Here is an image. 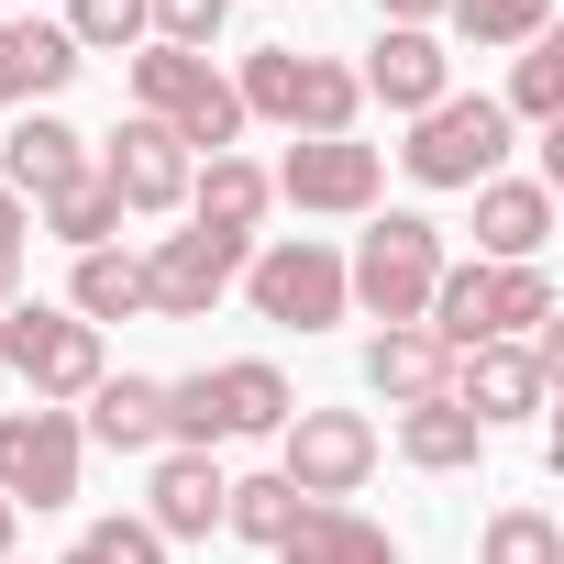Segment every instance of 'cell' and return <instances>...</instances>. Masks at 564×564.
<instances>
[{
	"label": "cell",
	"mask_w": 564,
	"mask_h": 564,
	"mask_svg": "<svg viewBox=\"0 0 564 564\" xmlns=\"http://www.w3.org/2000/svg\"><path fill=\"white\" fill-rule=\"evenodd\" d=\"M443 265H454V254H443V221H421V210H366V243L344 254V311H366L377 333H388V322H421V300H432Z\"/></svg>",
	"instance_id": "6da1fadb"
},
{
	"label": "cell",
	"mask_w": 564,
	"mask_h": 564,
	"mask_svg": "<svg viewBox=\"0 0 564 564\" xmlns=\"http://www.w3.org/2000/svg\"><path fill=\"white\" fill-rule=\"evenodd\" d=\"M509 144H520V122H509L487 89H443V100L410 122L399 166H410L421 188H487V177H509Z\"/></svg>",
	"instance_id": "7a4b0ae2"
},
{
	"label": "cell",
	"mask_w": 564,
	"mask_h": 564,
	"mask_svg": "<svg viewBox=\"0 0 564 564\" xmlns=\"http://www.w3.org/2000/svg\"><path fill=\"white\" fill-rule=\"evenodd\" d=\"M133 111L166 122L188 155H232V133H243L232 78H221L210 56H188V45H144V56H133Z\"/></svg>",
	"instance_id": "3957f363"
},
{
	"label": "cell",
	"mask_w": 564,
	"mask_h": 564,
	"mask_svg": "<svg viewBox=\"0 0 564 564\" xmlns=\"http://www.w3.org/2000/svg\"><path fill=\"white\" fill-rule=\"evenodd\" d=\"M232 289H243V311L276 322V333H333V322H344V254H333L322 232H276V243L243 254Z\"/></svg>",
	"instance_id": "277c9868"
},
{
	"label": "cell",
	"mask_w": 564,
	"mask_h": 564,
	"mask_svg": "<svg viewBox=\"0 0 564 564\" xmlns=\"http://www.w3.org/2000/svg\"><path fill=\"white\" fill-rule=\"evenodd\" d=\"M0 366H12L45 410H78V399L111 377L100 333H89L78 311H56V300H12V311H0Z\"/></svg>",
	"instance_id": "5b68a950"
},
{
	"label": "cell",
	"mask_w": 564,
	"mask_h": 564,
	"mask_svg": "<svg viewBox=\"0 0 564 564\" xmlns=\"http://www.w3.org/2000/svg\"><path fill=\"white\" fill-rule=\"evenodd\" d=\"M265 188L289 199V210H311V221H366L377 188H388V166H377V144H355V133H300L289 155L265 166Z\"/></svg>",
	"instance_id": "8992f818"
},
{
	"label": "cell",
	"mask_w": 564,
	"mask_h": 564,
	"mask_svg": "<svg viewBox=\"0 0 564 564\" xmlns=\"http://www.w3.org/2000/svg\"><path fill=\"white\" fill-rule=\"evenodd\" d=\"M78 465H89V432L78 410H0V498L12 509H67L78 498Z\"/></svg>",
	"instance_id": "52a82bcc"
},
{
	"label": "cell",
	"mask_w": 564,
	"mask_h": 564,
	"mask_svg": "<svg viewBox=\"0 0 564 564\" xmlns=\"http://www.w3.org/2000/svg\"><path fill=\"white\" fill-rule=\"evenodd\" d=\"M243 254H254V243H221V232H199V221H188V232H155V243L133 254V265H144V311H155V322H210V311L232 300Z\"/></svg>",
	"instance_id": "ba28073f"
},
{
	"label": "cell",
	"mask_w": 564,
	"mask_h": 564,
	"mask_svg": "<svg viewBox=\"0 0 564 564\" xmlns=\"http://www.w3.org/2000/svg\"><path fill=\"white\" fill-rule=\"evenodd\" d=\"M377 421L366 410H289V432H276V476H289L300 498H355L377 476Z\"/></svg>",
	"instance_id": "9c48e42d"
},
{
	"label": "cell",
	"mask_w": 564,
	"mask_h": 564,
	"mask_svg": "<svg viewBox=\"0 0 564 564\" xmlns=\"http://www.w3.org/2000/svg\"><path fill=\"white\" fill-rule=\"evenodd\" d=\"M89 166H100V177H111V199H122V210H144V221L188 210V177H199V155H188L166 122H144V111H133V122H122Z\"/></svg>",
	"instance_id": "30bf717a"
},
{
	"label": "cell",
	"mask_w": 564,
	"mask_h": 564,
	"mask_svg": "<svg viewBox=\"0 0 564 564\" xmlns=\"http://www.w3.org/2000/svg\"><path fill=\"white\" fill-rule=\"evenodd\" d=\"M476 432H509V421H531L542 399H553V377L531 366V344H476V355H454V388H443Z\"/></svg>",
	"instance_id": "8fae6325"
},
{
	"label": "cell",
	"mask_w": 564,
	"mask_h": 564,
	"mask_svg": "<svg viewBox=\"0 0 564 564\" xmlns=\"http://www.w3.org/2000/svg\"><path fill=\"white\" fill-rule=\"evenodd\" d=\"M355 89H366V100H388L399 122H421V111L454 89V56H443V34H410V23H388V34H377V56L355 67Z\"/></svg>",
	"instance_id": "7c38bea8"
},
{
	"label": "cell",
	"mask_w": 564,
	"mask_h": 564,
	"mask_svg": "<svg viewBox=\"0 0 564 564\" xmlns=\"http://www.w3.org/2000/svg\"><path fill=\"white\" fill-rule=\"evenodd\" d=\"M221 487H232V476H221L210 454H177V443H166V454H155V487H144L133 520H144L155 542H210V531H221Z\"/></svg>",
	"instance_id": "4fadbf2b"
},
{
	"label": "cell",
	"mask_w": 564,
	"mask_h": 564,
	"mask_svg": "<svg viewBox=\"0 0 564 564\" xmlns=\"http://www.w3.org/2000/svg\"><path fill=\"white\" fill-rule=\"evenodd\" d=\"M78 67H89V56L67 45V23H45V12H12V23H0V111H45Z\"/></svg>",
	"instance_id": "5bb4252c"
},
{
	"label": "cell",
	"mask_w": 564,
	"mask_h": 564,
	"mask_svg": "<svg viewBox=\"0 0 564 564\" xmlns=\"http://www.w3.org/2000/svg\"><path fill=\"white\" fill-rule=\"evenodd\" d=\"M553 243V188L542 177H487L476 188V265H542Z\"/></svg>",
	"instance_id": "9a60e30c"
},
{
	"label": "cell",
	"mask_w": 564,
	"mask_h": 564,
	"mask_svg": "<svg viewBox=\"0 0 564 564\" xmlns=\"http://www.w3.org/2000/svg\"><path fill=\"white\" fill-rule=\"evenodd\" d=\"M199 388H210V421H221V443H254V432H289V410H300V388L276 377L265 355L199 366Z\"/></svg>",
	"instance_id": "2e32d148"
},
{
	"label": "cell",
	"mask_w": 564,
	"mask_h": 564,
	"mask_svg": "<svg viewBox=\"0 0 564 564\" xmlns=\"http://www.w3.org/2000/svg\"><path fill=\"white\" fill-rule=\"evenodd\" d=\"M67 177H89V133H78V122H56V111H23V122H12V144H0V188L34 210V199H45V188H67Z\"/></svg>",
	"instance_id": "e0dca14e"
},
{
	"label": "cell",
	"mask_w": 564,
	"mask_h": 564,
	"mask_svg": "<svg viewBox=\"0 0 564 564\" xmlns=\"http://www.w3.org/2000/svg\"><path fill=\"white\" fill-rule=\"evenodd\" d=\"M276 564H399L388 520H366L355 498H311L289 520V542H276Z\"/></svg>",
	"instance_id": "ac0fdd59"
},
{
	"label": "cell",
	"mask_w": 564,
	"mask_h": 564,
	"mask_svg": "<svg viewBox=\"0 0 564 564\" xmlns=\"http://www.w3.org/2000/svg\"><path fill=\"white\" fill-rule=\"evenodd\" d=\"M276 210V188H265V166L254 155H199V177H188V221L199 232H221V243H254V221Z\"/></svg>",
	"instance_id": "d6986e66"
},
{
	"label": "cell",
	"mask_w": 564,
	"mask_h": 564,
	"mask_svg": "<svg viewBox=\"0 0 564 564\" xmlns=\"http://www.w3.org/2000/svg\"><path fill=\"white\" fill-rule=\"evenodd\" d=\"M366 388H377L388 410H421V399L454 388V355H443L421 322H388V333H366Z\"/></svg>",
	"instance_id": "ffe728a7"
},
{
	"label": "cell",
	"mask_w": 564,
	"mask_h": 564,
	"mask_svg": "<svg viewBox=\"0 0 564 564\" xmlns=\"http://www.w3.org/2000/svg\"><path fill=\"white\" fill-rule=\"evenodd\" d=\"M78 432L111 454H166V377H100L78 399Z\"/></svg>",
	"instance_id": "44dd1931"
},
{
	"label": "cell",
	"mask_w": 564,
	"mask_h": 564,
	"mask_svg": "<svg viewBox=\"0 0 564 564\" xmlns=\"http://www.w3.org/2000/svg\"><path fill=\"white\" fill-rule=\"evenodd\" d=\"M34 232H56L67 254H100V243L122 232V199H111V177L89 166V177H67V188H45V199H34Z\"/></svg>",
	"instance_id": "7402d4cb"
},
{
	"label": "cell",
	"mask_w": 564,
	"mask_h": 564,
	"mask_svg": "<svg viewBox=\"0 0 564 564\" xmlns=\"http://www.w3.org/2000/svg\"><path fill=\"white\" fill-rule=\"evenodd\" d=\"M487 454V432L454 410V399H421V410H399V465H421V476H465Z\"/></svg>",
	"instance_id": "603a6c76"
},
{
	"label": "cell",
	"mask_w": 564,
	"mask_h": 564,
	"mask_svg": "<svg viewBox=\"0 0 564 564\" xmlns=\"http://www.w3.org/2000/svg\"><path fill=\"white\" fill-rule=\"evenodd\" d=\"M300 509H311V498H300L289 476H276V465L221 487V531H232V542H254V553H276V542H289V520H300Z\"/></svg>",
	"instance_id": "cb8c5ba5"
},
{
	"label": "cell",
	"mask_w": 564,
	"mask_h": 564,
	"mask_svg": "<svg viewBox=\"0 0 564 564\" xmlns=\"http://www.w3.org/2000/svg\"><path fill=\"white\" fill-rule=\"evenodd\" d=\"M67 311L100 333V322H133L144 311V265L122 254V243H100V254H78V276H67Z\"/></svg>",
	"instance_id": "d4e9b609"
},
{
	"label": "cell",
	"mask_w": 564,
	"mask_h": 564,
	"mask_svg": "<svg viewBox=\"0 0 564 564\" xmlns=\"http://www.w3.org/2000/svg\"><path fill=\"white\" fill-rule=\"evenodd\" d=\"M355 111H366L355 67H344V56H300V89H289V133H355Z\"/></svg>",
	"instance_id": "484cf974"
},
{
	"label": "cell",
	"mask_w": 564,
	"mask_h": 564,
	"mask_svg": "<svg viewBox=\"0 0 564 564\" xmlns=\"http://www.w3.org/2000/svg\"><path fill=\"white\" fill-rule=\"evenodd\" d=\"M454 45H487V56H520L531 34H553V0H443Z\"/></svg>",
	"instance_id": "4316f807"
},
{
	"label": "cell",
	"mask_w": 564,
	"mask_h": 564,
	"mask_svg": "<svg viewBox=\"0 0 564 564\" xmlns=\"http://www.w3.org/2000/svg\"><path fill=\"white\" fill-rule=\"evenodd\" d=\"M476 564H564V520H553V509H531V498H509V509H487Z\"/></svg>",
	"instance_id": "83f0119b"
},
{
	"label": "cell",
	"mask_w": 564,
	"mask_h": 564,
	"mask_svg": "<svg viewBox=\"0 0 564 564\" xmlns=\"http://www.w3.org/2000/svg\"><path fill=\"white\" fill-rule=\"evenodd\" d=\"M553 322V276L542 265H498L487 276V344H531Z\"/></svg>",
	"instance_id": "f1b7e54d"
},
{
	"label": "cell",
	"mask_w": 564,
	"mask_h": 564,
	"mask_svg": "<svg viewBox=\"0 0 564 564\" xmlns=\"http://www.w3.org/2000/svg\"><path fill=\"white\" fill-rule=\"evenodd\" d=\"M498 111H509V122H542V133L564 122V45H553V34H531V45H520V78H509V100H498Z\"/></svg>",
	"instance_id": "f546056e"
},
{
	"label": "cell",
	"mask_w": 564,
	"mask_h": 564,
	"mask_svg": "<svg viewBox=\"0 0 564 564\" xmlns=\"http://www.w3.org/2000/svg\"><path fill=\"white\" fill-rule=\"evenodd\" d=\"M289 89H300V45H254V56H243V78H232L243 122H289Z\"/></svg>",
	"instance_id": "4dcf8cb0"
},
{
	"label": "cell",
	"mask_w": 564,
	"mask_h": 564,
	"mask_svg": "<svg viewBox=\"0 0 564 564\" xmlns=\"http://www.w3.org/2000/svg\"><path fill=\"white\" fill-rule=\"evenodd\" d=\"M67 45L78 56H133L144 45V0H67Z\"/></svg>",
	"instance_id": "1f68e13d"
},
{
	"label": "cell",
	"mask_w": 564,
	"mask_h": 564,
	"mask_svg": "<svg viewBox=\"0 0 564 564\" xmlns=\"http://www.w3.org/2000/svg\"><path fill=\"white\" fill-rule=\"evenodd\" d=\"M56 564H166V542H155L144 520H89V531H78Z\"/></svg>",
	"instance_id": "d6a6232c"
},
{
	"label": "cell",
	"mask_w": 564,
	"mask_h": 564,
	"mask_svg": "<svg viewBox=\"0 0 564 564\" xmlns=\"http://www.w3.org/2000/svg\"><path fill=\"white\" fill-rule=\"evenodd\" d=\"M221 23H232V0H144V34H155V45H188V56H199Z\"/></svg>",
	"instance_id": "836d02e7"
},
{
	"label": "cell",
	"mask_w": 564,
	"mask_h": 564,
	"mask_svg": "<svg viewBox=\"0 0 564 564\" xmlns=\"http://www.w3.org/2000/svg\"><path fill=\"white\" fill-rule=\"evenodd\" d=\"M23 243H34V210H23L12 188H0V311L23 300Z\"/></svg>",
	"instance_id": "e575fe53"
},
{
	"label": "cell",
	"mask_w": 564,
	"mask_h": 564,
	"mask_svg": "<svg viewBox=\"0 0 564 564\" xmlns=\"http://www.w3.org/2000/svg\"><path fill=\"white\" fill-rule=\"evenodd\" d=\"M377 23H410V34H443V0H377Z\"/></svg>",
	"instance_id": "d590c367"
},
{
	"label": "cell",
	"mask_w": 564,
	"mask_h": 564,
	"mask_svg": "<svg viewBox=\"0 0 564 564\" xmlns=\"http://www.w3.org/2000/svg\"><path fill=\"white\" fill-rule=\"evenodd\" d=\"M12 531H23V509H12V498H0V564H12Z\"/></svg>",
	"instance_id": "8d00e7d4"
},
{
	"label": "cell",
	"mask_w": 564,
	"mask_h": 564,
	"mask_svg": "<svg viewBox=\"0 0 564 564\" xmlns=\"http://www.w3.org/2000/svg\"><path fill=\"white\" fill-rule=\"evenodd\" d=\"M12 564H23V553H12Z\"/></svg>",
	"instance_id": "74e56055"
}]
</instances>
